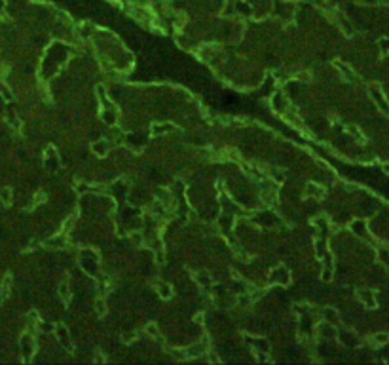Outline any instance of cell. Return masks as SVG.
Wrapping results in <instances>:
<instances>
[{
	"label": "cell",
	"mask_w": 389,
	"mask_h": 365,
	"mask_svg": "<svg viewBox=\"0 0 389 365\" xmlns=\"http://www.w3.org/2000/svg\"><path fill=\"white\" fill-rule=\"evenodd\" d=\"M359 295H361V299L365 300V302H366V304H368V306H370V308H374V306H376V300H374V295H372L370 291H361Z\"/></svg>",
	"instance_id": "6da1fadb"
},
{
	"label": "cell",
	"mask_w": 389,
	"mask_h": 365,
	"mask_svg": "<svg viewBox=\"0 0 389 365\" xmlns=\"http://www.w3.org/2000/svg\"><path fill=\"white\" fill-rule=\"evenodd\" d=\"M388 342H389V335H386V333L374 335V344H388Z\"/></svg>",
	"instance_id": "7a4b0ae2"
},
{
	"label": "cell",
	"mask_w": 389,
	"mask_h": 365,
	"mask_svg": "<svg viewBox=\"0 0 389 365\" xmlns=\"http://www.w3.org/2000/svg\"><path fill=\"white\" fill-rule=\"evenodd\" d=\"M363 4H368V6H376L378 0H363Z\"/></svg>",
	"instance_id": "3957f363"
},
{
	"label": "cell",
	"mask_w": 389,
	"mask_h": 365,
	"mask_svg": "<svg viewBox=\"0 0 389 365\" xmlns=\"http://www.w3.org/2000/svg\"><path fill=\"white\" fill-rule=\"evenodd\" d=\"M384 171H386V173H389V162H388V164H384Z\"/></svg>",
	"instance_id": "277c9868"
}]
</instances>
